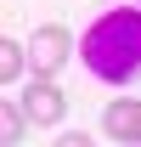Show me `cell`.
<instances>
[{"label": "cell", "instance_id": "6da1fadb", "mask_svg": "<svg viewBox=\"0 0 141 147\" xmlns=\"http://www.w3.org/2000/svg\"><path fill=\"white\" fill-rule=\"evenodd\" d=\"M79 57L85 68L102 79V85H124L141 74V11L136 6H119V11H102V17L85 28L79 40Z\"/></svg>", "mask_w": 141, "mask_h": 147}, {"label": "cell", "instance_id": "7a4b0ae2", "mask_svg": "<svg viewBox=\"0 0 141 147\" xmlns=\"http://www.w3.org/2000/svg\"><path fill=\"white\" fill-rule=\"evenodd\" d=\"M17 102L28 108L34 125H62V113H68V96H62V85H56V74H34V79L23 85Z\"/></svg>", "mask_w": 141, "mask_h": 147}, {"label": "cell", "instance_id": "3957f363", "mask_svg": "<svg viewBox=\"0 0 141 147\" xmlns=\"http://www.w3.org/2000/svg\"><path fill=\"white\" fill-rule=\"evenodd\" d=\"M68 57H73V34L62 28V23L34 28V40H28V68H34V74H56Z\"/></svg>", "mask_w": 141, "mask_h": 147}, {"label": "cell", "instance_id": "277c9868", "mask_svg": "<svg viewBox=\"0 0 141 147\" xmlns=\"http://www.w3.org/2000/svg\"><path fill=\"white\" fill-rule=\"evenodd\" d=\"M102 136H113V142H141V102H107Z\"/></svg>", "mask_w": 141, "mask_h": 147}, {"label": "cell", "instance_id": "5b68a950", "mask_svg": "<svg viewBox=\"0 0 141 147\" xmlns=\"http://www.w3.org/2000/svg\"><path fill=\"white\" fill-rule=\"evenodd\" d=\"M23 68H28V45L6 34V40H0V79H6V85H17Z\"/></svg>", "mask_w": 141, "mask_h": 147}, {"label": "cell", "instance_id": "8992f818", "mask_svg": "<svg viewBox=\"0 0 141 147\" xmlns=\"http://www.w3.org/2000/svg\"><path fill=\"white\" fill-rule=\"evenodd\" d=\"M28 125H34V119H28V108H23V102H0V136H6V147H17Z\"/></svg>", "mask_w": 141, "mask_h": 147}]
</instances>
